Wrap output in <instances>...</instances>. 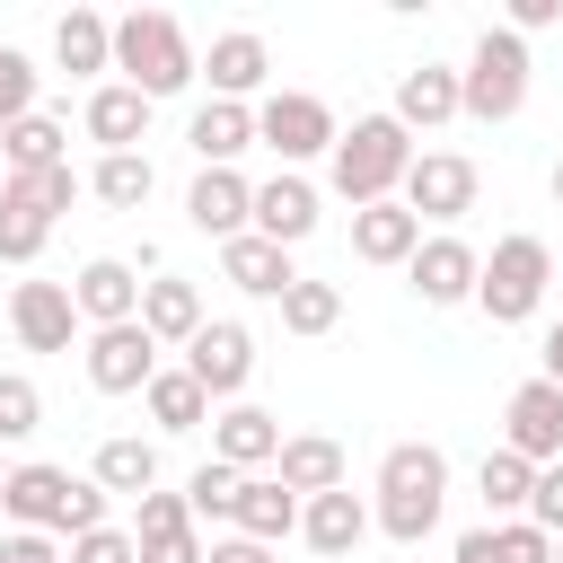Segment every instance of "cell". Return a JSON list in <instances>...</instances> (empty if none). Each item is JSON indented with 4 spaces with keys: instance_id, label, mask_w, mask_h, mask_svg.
Wrapping results in <instances>:
<instances>
[{
    "instance_id": "cell-4",
    "label": "cell",
    "mask_w": 563,
    "mask_h": 563,
    "mask_svg": "<svg viewBox=\"0 0 563 563\" xmlns=\"http://www.w3.org/2000/svg\"><path fill=\"white\" fill-rule=\"evenodd\" d=\"M545 282H554V255H545V238L510 229V238H493V255L475 264V308H484L493 325H528V317L545 308Z\"/></svg>"
},
{
    "instance_id": "cell-25",
    "label": "cell",
    "mask_w": 563,
    "mask_h": 563,
    "mask_svg": "<svg viewBox=\"0 0 563 563\" xmlns=\"http://www.w3.org/2000/svg\"><path fill=\"white\" fill-rule=\"evenodd\" d=\"M220 282H238L246 299H282V290L299 282V264H290V246H273V238H255V229H246V238H229V246H220Z\"/></svg>"
},
{
    "instance_id": "cell-15",
    "label": "cell",
    "mask_w": 563,
    "mask_h": 563,
    "mask_svg": "<svg viewBox=\"0 0 563 563\" xmlns=\"http://www.w3.org/2000/svg\"><path fill=\"white\" fill-rule=\"evenodd\" d=\"M9 334H18L26 352H70V334H79L70 282H18V290H9Z\"/></svg>"
},
{
    "instance_id": "cell-50",
    "label": "cell",
    "mask_w": 563,
    "mask_h": 563,
    "mask_svg": "<svg viewBox=\"0 0 563 563\" xmlns=\"http://www.w3.org/2000/svg\"><path fill=\"white\" fill-rule=\"evenodd\" d=\"M0 475H9V457H0Z\"/></svg>"
},
{
    "instance_id": "cell-21",
    "label": "cell",
    "mask_w": 563,
    "mask_h": 563,
    "mask_svg": "<svg viewBox=\"0 0 563 563\" xmlns=\"http://www.w3.org/2000/svg\"><path fill=\"white\" fill-rule=\"evenodd\" d=\"M299 537H308V554H325V563H343L361 537H369V501L352 493V484H334V493H317V501H299Z\"/></svg>"
},
{
    "instance_id": "cell-7",
    "label": "cell",
    "mask_w": 563,
    "mask_h": 563,
    "mask_svg": "<svg viewBox=\"0 0 563 563\" xmlns=\"http://www.w3.org/2000/svg\"><path fill=\"white\" fill-rule=\"evenodd\" d=\"M79 484H88V475H70V466L18 457V466L0 475V519H9V528H35V537H70V501H79Z\"/></svg>"
},
{
    "instance_id": "cell-9",
    "label": "cell",
    "mask_w": 563,
    "mask_h": 563,
    "mask_svg": "<svg viewBox=\"0 0 563 563\" xmlns=\"http://www.w3.org/2000/svg\"><path fill=\"white\" fill-rule=\"evenodd\" d=\"M176 369H185L211 405H238V396H246V378H255V334H246L238 317H202Z\"/></svg>"
},
{
    "instance_id": "cell-29",
    "label": "cell",
    "mask_w": 563,
    "mask_h": 563,
    "mask_svg": "<svg viewBox=\"0 0 563 563\" xmlns=\"http://www.w3.org/2000/svg\"><path fill=\"white\" fill-rule=\"evenodd\" d=\"M53 62H62L70 79H97V70H114V18H97V9H70V18H53Z\"/></svg>"
},
{
    "instance_id": "cell-19",
    "label": "cell",
    "mask_w": 563,
    "mask_h": 563,
    "mask_svg": "<svg viewBox=\"0 0 563 563\" xmlns=\"http://www.w3.org/2000/svg\"><path fill=\"white\" fill-rule=\"evenodd\" d=\"M79 132H88L106 158H114V150H141V141H150V97H141V88H123V79H106V88H88Z\"/></svg>"
},
{
    "instance_id": "cell-46",
    "label": "cell",
    "mask_w": 563,
    "mask_h": 563,
    "mask_svg": "<svg viewBox=\"0 0 563 563\" xmlns=\"http://www.w3.org/2000/svg\"><path fill=\"white\" fill-rule=\"evenodd\" d=\"M202 563H273V545H246V537H220Z\"/></svg>"
},
{
    "instance_id": "cell-28",
    "label": "cell",
    "mask_w": 563,
    "mask_h": 563,
    "mask_svg": "<svg viewBox=\"0 0 563 563\" xmlns=\"http://www.w3.org/2000/svg\"><path fill=\"white\" fill-rule=\"evenodd\" d=\"M246 545H282V537H299V493L290 484H273V475H246V493H238V519H229Z\"/></svg>"
},
{
    "instance_id": "cell-18",
    "label": "cell",
    "mask_w": 563,
    "mask_h": 563,
    "mask_svg": "<svg viewBox=\"0 0 563 563\" xmlns=\"http://www.w3.org/2000/svg\"><path fill=\"white\" fill-rule=\"evenodd\" d=\"M255 238H273V246H299L308 229H317V185L299 176V167H273L264 185H255V220H246Z\"/></svg>"
},
{
    "instance_id": "cell-36",
    "label": "cell",
    "mask_w": 563,
    "mask_h": 563,
    "mask_svg": "<svg viewBox=\"0 0 563 563\" xmlns=\"http://www.w3.org/2000/svg\"><path fill=\"white\" fill-rule=\"evenodd\" d=\"M0 194L26 202V211H44V220H62V211L79 202V176H70V167H35V176H0Z\"/></svg>"
},
{
    "instance_id": "cell-13",
    "label": "cell",
    "mask_w": 563,
    "mask_h": 563,
    "mask_svg": "<svg viewBox=\"0 0 563 563\" xmlns=\"http://www.w3.org/2000/svg\"><path fill=\"white\" fill-rule=\"evenodd\" d=\"M70 308H79L88 334H97V325H132V317H141V264H123V255H88V264L70 273Z\"/></svg>"
},
{
    "instance_id": "cell-11",
    "label": "cell",
    "mask_w": 563,
    "mask_h": 563,
    "mask_svg": "<svg viewBox=\"0 0 563 563\" xmlns=\"http://www.w3.org/2000/svg\"><path fill=\"white\" fill-rule=\"evenodd\" d=\"M79 361H88V387H97V396H141V387L167 369V361H158V343L141 334V317H132V325H97Z\"/></svg>"
},
{
    "instance_id": "cell-30",
    "label": "cell",
    "mask_w": 563,
    "mask_h": 563,
    "mask_svg": "<svg viewBox=\"0 0 563 563\" xmlns=\"http://www.w3.org/2000/svg\"><path fill=\"white\" fill-rule=\"evenodd\" d=\"M0 158H9V176H35V167H70V123H62L53 106H35L26 123H9V132H0Z\"/></svg>"
},
{
    "instance_id": "cell-20",
    "label": "cell",
    "mask_w": 563,
    "mask_h": 563,
    "mask_svg": "<svg viewBox=\"0 0 563 563\" xmlns=\"http://www.w3.org/2000/svg\"><path fill=\"white\" fill-rule=\"evenodd\" d=\"M185 150H194L202 167H238V158L255 150V106H229V97H202V106L185 114Z\"/></svg>"
},
{
    "instance_id": "cell-44",
    "label": "cell",
    "mask_w": 563,
    "mask_h": 563,
    "mask_svg": "<svg viewBox=\"0 0 563 563\" xmlns=\"http://www.w3.org/2000/svg\"><path fill=\"white\" fill-rule=\"evenodd\" d=\"M554 18H563V0H510V35H519V44H528V35H545Z\"/></svg>"
},
{
    "instance_id": "cell-33",
    "label": "cell",
    "mask_w": 563,
    "mask_h": 563,
    "mask_svg": "<svg viewBox=\"0 0 563 563\" xmlns=\"http://www.w3.org/2000/svg\"><path fill=\"white\" fill-rule=\"evenodd\" d=\"M273 308H282V334H299V343H317V334L343 325V290H334V282H308V273H299Z\"/></svg>"
},
{
    "instance_id": "cell-39",
    "label": "cell",
    "mask_w": 563,
    "mask_h": 563,
    "mask_svg": "<svg viewBox=\"0 0 563 563\" xmlns=\"http://www.w3.org/2000/svg\"><path fill=\"white\" fill-rule=\"evenodd\" d=\"M44 238H53V220L0 194V264H35V255H44Z\"/></svg>"
},
{
    "instance_id": "cell-38",
    "label": "cell",
    "mask_w": 563,
    "mask_h": 563,
    "mask_svg": "<svg viewBox=\"0 0 563 563\" xmlns=\"http://www.w3.org/2000/svg\"><path fill=\"white\" fill-rule=\"evenodd\" d=\"M185 528H194L185 493H158V484H150V493L132 501V545H158V537H185Z\"/></svg>"
},
{
    "instance_id": "cell-26",
    "label": "cell",
    "mask_w": 563,
    "mask_h": 563,
    "mask_svg": "<svg viewBox=\"0 0 563 563\" xmlns=\"http://www.w3.org/2000/svg\"><path fill=\"white\" fill-rule=\"evenodd\" d=\"M88 484L114 501H141L150 484H158V440H141V431H114V440H97V457H88Z\"/></svg>"
},
{
    "instance_id": "cell-8",
    "label": "cell",
    "mask_w": 563,
    "mask_h": 563,
    "mask_svg": "<svg viewBox=\"0 0 563 563\" xmlns=\"http://www.w3.org/2000/svg\"><path fill=\"white\" fill-rule=\"evenodd\" d=\"M475 158H457V150H413V167H405V185H396V202L413 211V220H431V229H457L466 211H475Z\"/></svg>"
},
{
    "instance_id": "cell-42",
    "label": "cell",
    "mask_w": 563,
    "mask_h": 563,
    "mask_svg": "<svg viewBox=\"0 0 563 563\" xmlns=\"http://www.w3.org/2000/svg\"><path fill=\"white\" fill-rule=\"evenodd\" d=\"M528 528L563 537V457H554V466H537V493H528Z\"/></svg>"
},
{
    "instance_id": "cell-49",
    "label": "cell",
    "mask_w": 563,
    "mask_h": 563,
    "mask_svg": "<svg viewBox=\"0 0 563 563\" xmlns=\"http://www.w3.org/2000/svg\"><path fill=\"white\" fill-rule=\"evenodd\" d=\"M554 563H563V537H554Z\"/></svg>"
},
{
    "instance_id": "cell-32",
    "label": "cell",
    "mask_w": 563,
    "mask_h": 563,
    "mask_svg": "<svg viewBox=\"0 0 563 563\" xmlns=\"http://www.w3.org/2000/svg\"><path fill=\"white\" fill-rule=\"evenodd\" d=\"M475 493H484V510H493V528H501V519H528V493H537V466H528V457H510V449H484V466H475Z\"/></svg>"
},
{
    "instance_id": "cell-6",
    "label": "cell",
    "mask_w": 563,
    "mask_h": 563,
    "mask_svg": "<svg viewBox=\"0 0 563 563\" xmlns=\"http://www.w3.org/2000/svg\"><path fill=\"white\" fill-rule=\"evenodd\" d=\"M334 106L325 97H308V88H273L264 106H255V150H273L282 167H308V158H325L334 150Z\"/></svg>"
},
{
    "instance_id": "cell-24",
    "label": "cell",
    "mask_w": 563,
    "mask_h": 563,
    "mask_svg": "<svg viewBox=\"0 0 563 563\" xmlns=\"http://www.w3.org/2000/svg\"><path fill=\"white\" fill-rule=\"evenodd\" d=\"M273 484H290L299 501H317V493H334V484H352V475H343V440H325V431H282V457H273Z\"/></svg>"
},
{
    "instance_id": "cell-5",
    "label": "cell",
    "mask_w": 563,
    "mask_h": 563,
    "mask_svg": "<svg viewBox=\"0 0 563 563\" xmlns=\"http://www.w3.org/2000/svg\"><path fill=\"white\" fill-rule=\"evenodd\" d=\"M528 44L510 35V26H484L475 35V53H466V70H457V114H475V123H510L519 106H528Z\"/></svg>"
},
{
    "instance_id": "cell-31",
    "label": "cell",
    "mask_w": 563,
    "mask_h": 563,
    "mask_svg": "<svg viewBox=\"0 0 563 563\" xmlns=\"http://www.w3.org/2000/svg\"><path fill=\"white\" fill-rule=\"evenodd\" d=\"M88 194H97L106 211H141V202L158 194V167H150V150H114V158H97V167H88Z\"/></svg>"
},
{
    "instance_id": "cell-40",
    "label": "cell",
    "mask_w": 563,
    "mask_h": 563,
    "mask_svg": "<svg viewBox=\"0 0 563 563\" xmlns=\"http://www.w3.org/2000/svg\"><path fill=\"white\" fill-rule=\"evenodd\" d=\"M26 114H35V62L18 44H0V132L26 123Z\"/></svg>"
},
{
    "instance_id": "cell-27",
    "label": "cell",
    "mask_w": 563,
    "mask_h": 563,
    "mask_svg": "<svg viewBox=\"0 0 563 563\" xmlns=\"http://www.w3.org/2000/svg\"><path fill=\"white\" fill-rule=\"evenodd\" d=\"M413 246H422V220H413L405 202L352 211V255H361V264H413Z\"/></svg>"
},
{
    "instance_id": "cell-37",
    "label": "cell",
    "mask_w": 563,
    "mask_h": 563,
    "mask_svg": "<svg viewBox=\"0 0 563 563\" xmlns=\"http://www.w3.org/2000/svg\"><path fill=\"white\" fill-rule=\"evenodd\" d=\"M35 431H44L35 378H26V369H0V449H18V440H35Z\"/></svg>"
},
{
    "instance_id": "cell-12",
    "label": "cell",
    "mask_w": 563,
    "mask_h": 563,
    "mask_svg": "<svg viewBox=\"0 0 563 563\" xmlns=\"http://www.w3.org/2000/svg\"><path fill=\"white\" fill-rule=\"evenodd\" d=\"M475 264H484V255H475L457 229H440V238H422V246H413L405 290H413L422 308H466V299H475Z\"/></svg>"
},
{
    "instance_id": "cell-23",
    "label": "cell",
    "mask_w": 563,
    "mask_h": 563,
    "mask_svg": "<svg viewBox=\"0 0 563 563\" xmlns=\"http://www.w3.org/2000/svg\"><path fill=\"white\" fill-rule=\"evenodd\" d=\"M194 325H202V290H194L185 273H150V282H141V334H150L158 352H167V343L185 352Z\"/></svg>"
},
{
    "instance_id": "cell-10",
    "label": "cell",
    "mask_w": 563,
    "mask_h": 563,
    "mask_svg": "<svg viewBox=\"0 0 563 563\" xmlns=\"http://www.w3.org/2000/svg\"><path fill=\"white\" fill-rule=\"evenodd\" d=\"M501 449L528 457V466H554L563 457V387L554 378H519L510 405H501Z\"/></svg>"
},
{
    "instance_id": "cell-43",
    "label": "cell",
    "mask_w": 563,
    "mask_h": 563,
    "mask_svg": "<svg viewBox=\"0 0 563 563\" xmlns=\"http://www.w3.org/2000/svg\"><path fill=\"white\" fill-rule=\"evenodd\" d=\"M0 563H62V537H35V528H9V537H0Z\"/></svg>"
},
{
    "instance_id": "cell-45",
    "label": "cell",
    "mask_w": 563,
    "mask_h": 563,
    "mask_svg": "<svg viewBox=\"0 0 563 563\" xmlns=\"http://www.w3.org/2000/svg\"><path fill=\"white\" fill-rule=\"evenodd\" d=\"M211 545H202V528H185V537H158V545H141V563H202Z\"/></svg>"
},
{
    "instance_id": "cell-22",
    "label": "cell",
    "mask_w": 563,
    "mask_h": 563,
    "mask_svg": "<svg viewBox=\"0 0 563 563\" xmlns=\"http://www.w3.org/2000/svg\"><path fill=\"white\" fill-rule=\"evenodd\" d=\"M405 132H440V123H457V70L449 62H413V70H396V106H387Z\"/></svg>"
},
{
    "instance_id": "cell-3",
    "label": "cell",
    "mask_w": 563,
    "mask_h": 563,
    "mask_svg": "<svg viewBox=\"0 0 563 563\" xmlns=\"http://www.w3.org/2000/svg\"><path fill=\"white\" fill-rule=\"evenodd\" d=\"M114 70H123V88H141V97L158 106V97L194 88L202 53H194V35H185L167 9H132V18H114Z\"/></svg>"
},
{
    "instance_id": "cell-41",
    "label": "cell",
    "mask_w": 563,
    "mask_h": 563,
    "mask_svg": "<svg viewBox=\"0 0 563 563\" xmlns=\"http://www.w3.org/2000/svg\"><path fill=\"white\" fill-rule=\"evenodd\" d=\"M62 563H141V545H132V528H88V537H70V554Z\"/></svg>"
},
{
    "instance_id": "cell-16",
    "label": "cell",
    "mask_w": 563,
    "mask_h": 563,
    "mask_svg": "<svg viewBox=\"0 0 563 563\" xmlns=\"http://www.w3.org/2000/svg\"><path fill=\"white\" fill-rule=\"evenodd\" d=\"M185 220L229 246V238H246V220H255V185H246L238 167H202V176L185 185Z\"/></svg>"
},
{
    "instance_id": "cell-1",
    "label": "cell",
    "mask_w": 563,
    "mask_h": 563,
    "mask_svg": "<svg viewBox=\"0 0 563 563\" xmlns=\"http://www.w3.org/2000/svg\"><path fill=\"white\" fill-rule=\"evenodd\" d=\"M449 510V457L431 440H396L378 457V484H369V528L396 537V545H422Z\"/></svg>"
},
{
    "instance_id": "cell-47",
    "label": "cell",
    "mask_w": 563,
    "mask_h": 563,
    "mask_svg": "<svg viewBox=\"0 0 563 563\" xmlns=\"http://www.w3.org/2000/svg\"><path fill=\"white\" fill-rule=\"evenodd\" d=\"M537 361H545V369H537V378H554V387H563V317H554V325H545V352H537Z\"/></svg>"
},
{
    "instance_id": "cell-2",
    "label": "cell",
    "mask_w": 563,
    "mask_h": 563,
    "mask_svg": "<svg viewBox=\"0 0 563 563\" xmlns=\"http://www.w3.org/2000/svg\"><path fill=\"white\" fill-rule=\"evenodd\" d=\"M405 167H413V132H405L396 114H352V132H334V150H325V185H334L352 211L396 202Z\"/></svg>"
},
{
    "instance_id": "cell-14",
    "label": "cell",
    "mask_w": 563,
    "mask_h": 563,
    "mask_svg": "<svg viewBox=\"0 0 563 563\" xmlns=\"http://www.w3.org/2000/svg\"><path fill=\"white\" fill-rule=\"evenodd\" d=\"M211 457L220 466H238V475H273V457H282V413H264V405H220L211 413Z\"/></svg>"
},
{
    "instance_id": "cell-48",
    "label": "cell",
    "mask_w": 563,
    "mask_h": 563,
    "mask_svg": "<svg viewBox=\"0 0 563 563\" xmlns=\"http://www.w3.org/2000/svg\"><path fill=\"white\" fill-rule=\"evenodd\" d=\"M545 194H554V211H563V158H554V176H545Z\"/></svg>"
},
{
    "instance_id": "cell-35",
    "label": "cell",
    "mask_w": 563,
    "mask_h": 563,
    "mask_svg": "<svg viewBox=\"0 0 563 563\" xmlns=\"http://www.w3.org/2000/svg\"><path fill=\"white\" fill-rule=\"evenodd\" d=\"M238 493H246V475H238V466H220V457H202V466L185 475V510H194V528L238 519Z\"/></svg>"
},
{
    "instance_id": "cell-34",
    "label": "cell",
    "mask_w": 563,
    "mask_h": 563,
    "mask_svg": "<svg viewBox=\"0 0 563 563\" xmlns=\"http://www.w3.org/2000/svg\"><path fill=\"white\" fill-rule=\"evenodd\" d=\"M141 405H150L158 431H202V422H211V396H202L185 369H158V378L141 387Z\"/></svg>"
},
{
    "instance_id": "cell-17",
    "label": "cell",
    "mask_w": 563,
    "mask_h": 563,
    "mask_svg": "<svg viewBox=\"0 0 563 563\" xmlns=\"http://www.w3.org/2000/svg\"><path fill=\"white\" fill-rule=\"evenodd\" d=\"M194 79H211V97L246 106V97L273 79V53H264V35H255V26H229V35H211V53H202V70H194Z\"/></svg>"
}]
</instances>
